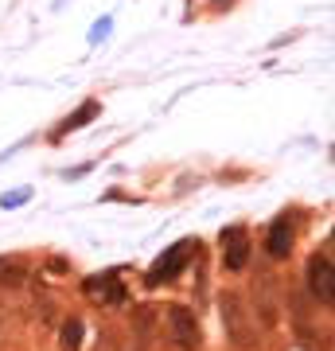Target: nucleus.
Listing matches in <instances>:
<instances>
[{
  "instance_id": "f257e3e1",
  "label": "nucleus",
  "mask_w": 335,
  "mask_h": 351,
  "mask_svg": "<svg viewBox=\"0 0 335 351\" xmlns=\"http://www.w3.org/2000/svg\"><path fill=\"white\" fill-rule=\"evenodd\" d=\"M187 254H191V242H179V246H172V250H168L160 262L149 269V285H164V281L179 277V274H184V265H187Z\"/></svg>"
},
{
  "instance_id": "f03ea898",
  "label": "nucleus",
  "mask_w": 335,
  "mask_h": 351,
  "mask_svg": "<svg viewBox=\"0 0 335 351\" xmlns=\"http://www.w3.org/2000/svg\"><path fill=\"white\" fill-rule=\"evenodd\" d=\"M172 332H175V343H179L184 351L199 348V324H195V316L187 313V308H172Z\"/></svg>"
},
{
  "instance_id": "7ed1b4c3",
  "label": "nucleus",
  "mask_w": 335,
  "mask_h": 351,
  "mask_svg": "<svg viewBox=\"0 0 335 351\" xmlns=\"http://www.w3.org/2000/svg\"><path fill=\"white\" fill-rule=\"evenodd\" d=\"M223 246H226V265L230 269H242L249 258V239L242 226H230V230H223Z\"/></svg>"
},
{
  "instance_id": "20e7f679",
  "label": "nucleus",
  "mask_w": 335,
  "mask_h": 351,
  "mask_svg": "<svg viewBox=\"0 0 335 351\" xmlns=\"http://www.w3.org/2000/svg\"><path fill=\"white\" fill-rule=\"evenodd\" d=\"M308 281H312V293H316L323 304H332V258H312Z\"/></svg>"
},
{
  "instance_id": "39448f33",
  "label": "nucleus",
  "mask_w": 335,
  "mask_h": 351,
  "mask_svg": "<svg viewBox=\"0 0 335 351\" xmlns=\"http://www.w3.org/2000/svg\"><path fill=\"white\" fill-rule=\"evenodd\" d=\"M86 293H90V297H101V301H113V304L125 301V285H121L113 274L90 277V281H86Z\"/></svg>"
},
{
  "instance_id": "423d86ee",
  "label": "nucleus",
  "mask_w": 335,
  "mask_h": 351,
  "mask_svg": "<svg viewBox=\"0 0 335 351\" xmlns=\"http://www.w3.org/2000/svg\"><path fill=\"white\" fill-rule=\"evenodd\" d=\"M265 250L273 254V258H285L288 250H293V226H288V219H277L273 230H269V242H265Z\"/></svg>"
},
{
  "instance_id": "0eeeda50",
  "label": "nucleus",
  "mask_w": 335,
  "mask_h": 351,
  "mask_svg": "<svg viewBox=\"0 0 335 351\" xmlns=\"http://www.w3.org/2000/svg\"><path fill=\"white\" fill-rule=\"evenodd\" d=\"M94 117H98V101H82V106H78V110H75V113H71V117H66V121L59 125V133H71V129H82L86 121H94Z\"/></svg>"
},
{
  "instance_id": "6e6552de",
  "label": "nucleus",
  "mask_w": 335,
  "mask_h": 351,
  "mask_svg": "<svg viewBox=\"0 0 335 351\" xmlns=\"http://www.w3.org/2000/svg\"><path fill=\"white\" fill-rule=\"evenodd\" d=\"M62 348H66V351L82 348V320H71V324L62 328Z\"/></svg>"
}]
</instances>
